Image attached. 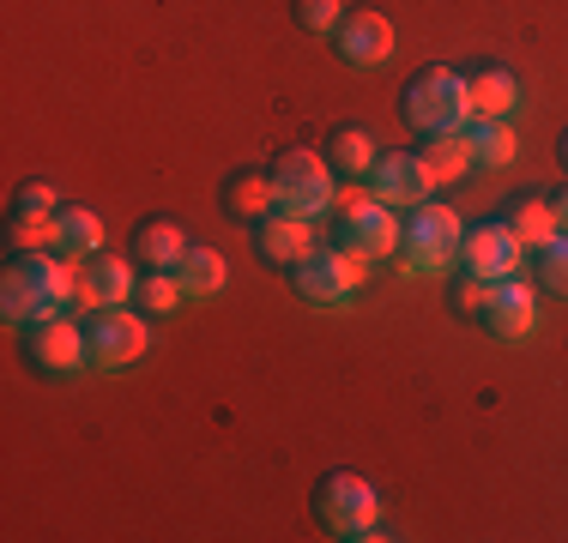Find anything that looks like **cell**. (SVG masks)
<instances>
[{"mask_svg":"<svg viewBox=\"0 0 568 543\" xmlns=\"http://www.w3.org/2000/svg\"><path fill=\"white\" fill-rule=\"evenodd\" d=\"M375 157H382V152H375V133L357 127V121L327 133V163H333V175H369Z\"/></svg>","mask_w":568,"mask_h":543,"instance_id":"cell-22","label":"cell"},{"mask_svg":"<svg viewBox=\"0 0 568 543\" xmlns=\"http://www.w3.org/2000/svg\"><path fill=\"white\" fill-rule=\"evenodd\" d=\"M182 278L175 272H158V266H145V278H140V290H133V308H145V315H170L175 303H182Z\"/></svg>","mask_w":568,"mask_h":543,"instance_id":"cell-25","label":"cell"},{"mask_svg":"<svg viewBox=\"0 0 568 543\" xmlns=\"http://www.w3.org/2000/svg\"><path fill=\"white\" fill-rule=\"evenodd\" d=\"M55 254H73V260L103 254V217L85 206H61L55 212Z\"/></svg>","mask_w":568,"mask_h":543,"instance_id":"cell-20","label":"cell"},{"mask_svg":"<svg viewBox=\"0 0 568 543\" xmlns=\"http://www.w3.org/2000/svg\"><path fill=\"white\" fill-rule=\"evenodd\" d=\"M484 296H490V284H478V278L466 272V278L454 284V296H448V303H454V315H484Z\"/></svg>","mask_w":568,"mask_h":543,"instance_id":"cell-30","label":"cell"},{"mask_svg":"<svg viewBox=\"0 0 568 543\" xmlns=\"http://www.w3.org/2000/svg\"><path fill=\"white\" fill-rule=\"evenodd\" d=\"M520 242H514V229L496 217V224H471V236L459 242V266L471 272L478 284H496V278H514L520 272Z\"/></svg>","mask_w":568,"mask_h":543,"instance_id":"cell-11","label":"cell"},{"mask_svg":"<svg viewBox=\"0 0 568 543\" xmlns=\"http://www.w3.org/2000/svg\"><path fill=\"white\" fill-rule=\"evenodd\" d=\"M357 284H363V260L351 248H339V242H333V248L315 242V248L291 266V290L303 296L308 308H345L351 296H357Z\"/></svg>","mask_w":568,"mask_h":543,"instance_id":"cell-5","label":"cell"},{"mask_svg":"<svg viewBox=\"0 0 568 543\" xmlns=\"http://www.w3.org/2000/svg\"><path fill=\"white\" fill-rule=\"evenodd\" d=\"M557 224L568 229V187H562V194H557Z\"/></svg>","mask_w":568,"mask_h":543,"instance_id":"cell-31","label":"cell"},{"mask_svg":"<svg viewBox=\"0 0 568 543\" xmlns=\"http://www.w3.org/2000/svg\"><path fill=\"white\" fill-rule=\"evenodd\" d=\"M296 24L308 37H333L345 24V0H296Z\"/></svg>","mask_w":568,"mask_h":543,"instance_id":"cell-27","label":"cell"},{"mask_svg":"<svg viewBox=\"0 0 568 543\" xmlns=\"http://www.w3.org/2000/svg\"><path fill=\"white\" fill-rule=\"evenodd\" d=\"M273 199H278V212H291V217H321L333 206V163L321 157V152H308V145H291V152H278L273 157Z\"/></svg>","mask_w":568,"mask_h":543,"instance_id":"cell-4","label":"cell"},{"mask_svg":"<svg viewBox=\"0 0 568 543\" xmlns=\"http://www.w3.org/2000/svg\"><path fill=\"white\" fill-rule=\"evenodd\" d=\"M484 332L496 338V345H520V338H532L538 326V290L514 272V278H496L490 296H484Z\"/></svg>","mask_w":568,"mask_h":543,"instance_id":"cell-10","label":"cell"},{"mask_svg":"<svg viewBox=\"0 0 568 543\" xmlns=\"http://www.w3.org/2000/svg\"><path fill=\"white\" fill-rule=\"evenodd\" d=\"M333 242L351 248L357 260H387V254H399L394 206H387V199H375V194L339 199V212H333Z\"/></svg>","mask_w":568,"mask_h":543,"instance_id":"cell-7","label":"cell"},{"mask_svg":"<svg viewBox=\"0 0 568 543\" xmlns=\"http://www.w3.org/2000/svg\"><path fill=\"white\" fill-rule=\"evenodd\" d=\"M308 248H315V229H308V217L266 212L261 224H254V254H261L266 266H278V272H291Z\"/></svg>","mask_w":568,"mask_h":543,"instance_id":"cell-14","label":"cell"},{"mask_svg":"<svg viewBox=\"0 0 568 543\" xmlns=\"http://www.w3.org/2000/svg\"><path fill=\"white\" fill-rule=\"evenodd\" d=\"M12 248H55V217H37V212H12Z\"/></svg>","mask_w":568,"mask_h":543,"instance_id":"cell-28","label":"cell"},{"mask_svg":"<svg viewBox=\"0 0 568 543\" xmlns=\"http://www.w3.org/2000/svg\"><path fill=\"white\" fill-rule=\"evenodd\" d=\"M503 224L514 229V242H520V248H545V242L562 229V224H557V206H545V199H532V194L508 199Z\"/></svg>","mask_w":568,"mask_h":543,"instance_id":"cell-21","label":"cell"},{"mask_svg":"<svg viewBox=\"0 0 568 543\" xmlns=\"http://www.w3.org/2000/svg\"><path fill=\"white\" fill-rule=\"evenodd\" d=\"M557 157H562V170H568V133H562V140H557Z\"/></svg>","mask_w":568,"mask_h":543,"instance_id":"cell-32","label":"cell"},{"mask_svg":"<svg viewBox=\"0 0 568 543\" xmlns=\"http://www.w3.org/2000/svg\"><path fill=\"white\" fill-rule=\"evenodd\" d=\"M399 115L412 133L424 140H442V133H466L471 121V91H466V73L454 66H417L399 91Z\"/></svg>","mask_w":568,"mask_h":543,"instance_id":"cell-2","label":"cell"},{"mask_svg":"<svg viewBox=\"0 0 568 543\" xmlns=\"http://www.w3.org/2000/svg\"><path fill=\"white\" fill-rule=\"evenodd\" d=\"M424 163L436 182H459V175L471 170V152H466V133H442V140L424 145Z\"/></svg>","mask_w":568,"mask_h":543,"instance_id":"cell-24","label":"cell"},{"mask_svg":"<svg viewBox=\"0 0 568 543\" xmlns=\"http://www.w3.org/2000/svg\"><path fill=\"white\" fill-rule=\"evenodd\" d=\"M175 278H182L187 296H219V290H224V260H219V248H206V242H187Z\"/></svg>","mask_w":568,"mask_h":543,"instance_id":"cell-23","label":"cell"},{"mask_svg":"<svg viewBox=\"0 0 568 543\" xmlns=\"http://www.w3.org/2000/svg\"><path fill=\"white\" fill-rule=\"evenodd\" d=\"M459 242H466V224H459L454 206H424L412 212V224L399 229V254H405V272H442L448 260H459Z\"/></svg>","mask_w":568,"mask_h":543,"instance_id":"cell-6","label":"cell"},{"mask_svg":"<svg viewBox=\"0 0 568 543\" xmlns=\"http://www.w3.org/2000/svg\"><path fill=\"white\" fill-rule=\"evenodd\" d=\"M333 43H339V54L351 66H382V61H394V24H387L375 7H363V12H345V24L333 31Z\"/></svg>","mask_w":568,"mask_h":543,"instance_id":"cell-13","label":"cell"},{"mask_svg":"<svg viewBox=\"0 0 568 543\" xmlns=\"http://www.w3.org/2000/svg\"><path fill=\"white\" fill-rule=\"evenodd\" d=\"M315 513H321V525H327L333 537H345V543L387 537L382 495H375V483H363L357 471H327L321 489H315Z\"/></svg>","mask_w":568,"mask_h":543,"instance_id":"cell-3","label":"cell"},{"mask_svg":"<svg viewBox=\"0 0 568 543\" xmlns=\"http://www.w3.org/2000/svg\"><path fill=\"white\" fill-rule=\"evenodd\" d=\"M538 284L557 290V296H568V229H557V236L538 248Z\"/></svg>","mask_w":568,"mask_h":543,"instance_id":"cell-26","label":"cell"},{"mask_svg":"<svg viewBox=\"0 0 568 543\" xmlns=\"http://www.w3.org/2000/svg\"><path fill=\"white\" fill-rule=\"evenodd\" d=\"M24 357H31L37 375L67 380L91 362V338H85V326H73L67 315H43V320L24 326Z\"/></svg>","mask_w":568,"mask_h":543,"instance_id":"cell-9","label":"cell"},{"mask_svg":"<svg viewBox=\"0 0 568 543\" xmlns=\"http://www.w3.org/2000/svg\"><path fill=\"white\" fill-rule=\"evenodd\" d=\"M133 290H140V278H133V266L115 260V254H91L85 272H79V303L85 308H115V303H128Z\"/></svg>","mask_w":568,"mask_h":543,"instance_id":"cell-15","label":"cell"},{"mask_svg":"<svg viewBox=\"0 0 568 543\" xmlns=\"http://www.w3.org/2000/svg\"><path fill=\"white\" fill-rule=\"evenodd\" d=\"M67 303H79V272L61 260L55 248H12L7 278H0V308L12 326H31L43 315H61Z\"/></svg>","mask_w":568,"mask_h":543,"instance_id":"cell-1","label":"cell"},{"mask_svg":"<svg viewBox=\"0 0 568 543\" xmlns=\"http://www.w3.org/2000/svg\"><path fill=\"white\" fill-rule=\"evenodd\" d=\"M85 338H91V362H103V369H128V362H140L145 350H152V326H145V308H91L85 320Z\"/></svg>","mask_w":568,"mask_h":543,"instance_id":"cell-8","label":"cell"},{"mask_svg":"<svg viewBox=\"0 0 568 543\" xmlns=\"http://www.w3.org/2000/svg\"><path fill=\"white\" fill-rule=\"evenodd\" d=\"M375 199H387V206H424V194H436V175H429L424 152H382L375 157Z\"/></svg>","mask_w":568,"mask_h":543,"instance_id":"cell-12","label":"cell"},{"mask_svg":"<svg viewBox=\"0 0 568 543\" xmlns=\"http://www.w3.org/2000/svg\"><path fill=\"white\" fill-rule=\"evenodd\" d=\"M224 212L242 217V224H261L266 212H278L273 175H266V170H236V175H224Z\"/></svg>","mask_w":568,"mask_h":543,"instance_id":"cell-16","label":"cell"},{"mask_svg":"<svg viewBox=\"0 0 568 543\" xmlns=\"http://www.w3.org/2000/svg\"><path fill=\"white\" fill-rule=\"evenodd\" d=\"M12 212L55 217V212H61V199H55V187H49V182H24V187H19V199H12Z\"/></svg>","mask_w":568,"mask_h":543,"instance_id":"cell-29","label":"cell"},{"mask_svg":"<svg viewBox=\"0 0 568 543\" xmlns=\"http://www.w3.org/2000/svg\"><path fill=\"white\" fill-rule=\"evenodd\" d=\"M133 254H140L145 266H158V272H175L182 254H187V229L175 224V217H145V224L133 229Z\"/></svg>","mask_w":568,"mask_h":543,"instance_id":"cell-18","label":"cell"},{"mask_svg":"<svg viewBox=\"0 0 568 543\" xmlns=\"http://www.w3.org/2000/svg\"><path fill=\"white\" fill-rule=\"evenodd\" d=\"M514 127L508 121H490V115H471L466 121V152H471V170H508L514 163Z\"/></svg>","mask_w":568,"mask_h":543,"instance_id":"cell-19","label":"cell"},{"mask_svg":"<svg viewBox=\"0 0 568 543\" xmlns=\"http://www.w3.org/2000/svg\"><path fill=\"white\" fill-rule=\"evenodd\" d=\"M466 91H471V115L508 121L514 109H520V79H514L508 66H478V73L466 79Z\"/></svg>","mask_w":568,"mask_h":543,"instance_id":"cell-17","label":"cell"}]
</instances>
